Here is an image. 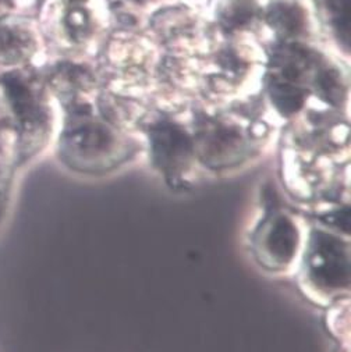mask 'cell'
<instances>
[{"label": "cell", "mask_w": 351, "mask_h": 352, "mask_svg": "<svg viewBox=\"0 0 351 352\" xmlns=\"http://www.w3.org/2000/svg\"><path fill=\"white\" fill-rule=\"evenodd\" d=\"M12 130L16 131V127H14V123L12 119V114L9 111V107L5 102V98H3L2 92H0V137L5 134L8 135Z\"/></svg>", "instance_id": "4fadbf2b"}, {"label": "cell", "mask_w": 351, "mask_h": 352, "mask_svg": "<svg viewBox=\"0 0 351 352\" xmlns=\"http://www.w3.org/2000/svg\"><path fill=\"white\" fill-rule=\"evenodd\" d=\"M148 156L152 167L171 187H183L198 163L193 133L169 117H162L145 129Z\"/></svg>", "instance_id": "8992f818"}, {"label": "cell", "mask_w": 351, "mask_h": 352, "mask_svg": "<svg viewBox=\"0 0 351 352\" xmlns=\"http://www.w3.org/2000/svg\"><path fill=\"white\" fill-rule=\"evenodd\" d=\"M191 133L198 163L205 167L230 168L244 162L250 153V137L236 123L205 116L200 117Z\"/></svg>", "instance_id": "52a82bcc"}, {"label": "cell", "mask_w": 351, "mask_h": 352, "mask_svg": "<svg viewBox=\"0 0 351 352\" xmlns=\"http://www.w3.org/2000/svg\"><path fill=\"white\" fill-rule=\"evenodd\" d=\"M307 230L291 212L266 210L250 232V251L257 265L268 273L296 272Z\"/></svg>", "instance_id": "5b68a950"}, {"label": "cell", "mask_w": 351, "mask_h": 352, "mask_svg": "<svg viewBox=\"0 0 351 352\" xmlns=\"http://www.w3.org/2000/svg\"><path fill=\"white\" fill-rule=\"evenodd\" d=\"M42 49L36 23L24 14L0 17V72L31 67Z\"/></svg>", "instance_id": "ba28073f"}, {"label": "cell", "mask_w": 351, "mask_h": 352, "mask_svg": "<svg viewBox=\"0 0 351 352\" xmlns=\"http://www.w3.org/2000/svg\"><path fill=\"white\" fill-rule=\"evenodd\" d=\"M54 16L58 34L72 43H85L95 32L96 17L89 0H58Z\"/></svg>", "instance_id": "30bf717a"}, {"label": "cell", "mask_w": 351, "mask_h": 352, "mask_svg": "<svg viewBox=\"0 0 351 352\" xmlns=\"http://www.w3.org/2000/svg\"><path fill=\"white\" fill-rule=\"evenodd\" d=\"M300 287L318 301L336 300L348 294L350 243L340 234L323 227L307 230L304 248L296 269Z\"/></svg>", "instance_id": "277c9868"}, {"label": "cell", "mask_w": 351, "mask_h": 352, "mask_svg": "<svg viewBox=\"0 0 351 352\" xmlns=\"http://www.w3.org/2000/svg\"><path fill=\"white\" fill-rule=\"evenodd\" d=\"M13 6L10 0H0V17L6 16L8 13H12Z\"/></svg>", "instance_id": "9a60e30c"}, {"label": "cell", "mask_w": 351, "mask_h": 352, "mask_svg": "<svg viewBox=\"0 0 351 352\" xmlns=\"http://www.w3.org/2000/svg\"><path fill=\"white\" fill-rule=\"evenodd\" d=\"M58 153L73 170L100 175L125 164L134 148L123 133L98 119L83 103L69 107Z\"/></svg>", "instance_id": "6da1fadb"}, {"label": "cell", "mask_w": 351, "mask_h": 352, "mask_svg": "<svg viewBox=\"0 0 351 352\" xmlns=\"http://www.w3.org/2000/svg\"><path fill=\"white\" fill-rule=\"evenodd\" d=\"M326 57L303 42H281L269 58L266 92L283 117L299 114L315 91Z\"/></svg>", "instance_id": "3957f363"}, {"label": "cell", "mask_w": 351, "mask_h": 352, "mask_svg": "<svg viewBox=\"0 0 351 352\" xmlns=\"http://www.w3.org/2000/svg\"><path fill=\"white\" fill-rule=\"evenodd\" d=\"M13 9H21V10H30L32 8L41 6L45 0H10Z\"/></svg>", "instance_id": "5bb4252c"}, {"label": "cell", "mask_w": 351, "mask_h": 352, "mask_svg": "<svg viewBox=\"0 0 351 352\" xmlns=\"http://www.w3.org/2000/svg\"><path fill=\"white\" fill-rule=\"evenodd\" d=\"M131 2H134V3H147V2H149V0H131Z\"/></svg>", "instance_id": "2e32d148"}, {"label": "cell", "mask_w": 351, "mask_h": 352, "mask_svg": "<svg viewBox=\"0 0 351 352\" xmlns=\"http://www.w3.org/2000/svg\"><path fill=\"white\" fill-rule=\"evenodd\" d=\"M0 92L12 114L20 146L25 153L39 151L54 127L52 94L32 66L0 73Z\"/></svg>", "instance_id": "7a4b0ae2"}, {"label": "cell", "mask_w": 351, "mask_h": 352, "mask_svg": "<svg viewBox=\"0 0 351 352\" xmlns=\"http://www.w3.org/2000/svg\"><path fill=\"white\" fill-rule=\"evenodd\" d=\"M334 38L345 52L350 49V3L351 0H317Z\"/></svg>", "instance_id": "7c38bea8"}, {"label": "cell", "mask_w": 351, "mask_h": 352, "mask_svg": "<svg viewBox=\"0 0 351 352\" xmlns=\"http://www.w3.org/2000/svg\"><path fill=\"white\" fill-rule=\"evenodd\" d=\"M262 10L257 0H216L213 16L224 32L236 34L262 19Z\"/></svg>", "instance_id": "8fae6325"}, {"label": "cell", "mask_w": 351, "mask_h": 352, "mask_svg": "<svg viewBox=\"0 0 351 352\" xmlns=\"http://www.w3.org/2000/svg\"><path fill=\"white\" fill-rule=\"evenodd\" d=\"M262 19L281 42H303L314 31L310 10L301 0H270Z\"/></svg>", "instance_id": "9c48e42d"}]
</instances>
